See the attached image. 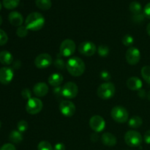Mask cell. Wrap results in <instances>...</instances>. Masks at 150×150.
<instances>
[{"label": "cell", "instance_id": "cell-1", "mask_svg": "<svg viewBox=\"0 0 150 150\" xmlns=\"http://www.w3.org/2000/svg\"><path fill=\"white\" fill-rule=\"evenodd\" d=\"M66 68L68 73L74 77H79L83 74L86 69L85 63L78 57H71L66 63Z\"/></svg>", "mask_w": 150, "mask_h": 150}, {"label": "cell", "instance_id": "cell-2", "mask_svg": "<svg viewBox=\"0 0 150 150\" xmlns=\"http://www.w3.org/2000/svg\"><path fill=\"white\" fill-rule=\"evenodd\" d=\"M45 25V18L43 16L38 12L30 13L26 17L25 26L29 30L37 32L42 29Z\"/></svg>", "mask_w": 150, "mask_h": 150}, {"label": "cell", "instance_id": "cell-3", "mask_svg": "<svg viewBox=\"0 0 150 150\" xmlns=\"http://www.w3.org/2000/svg\"><path fill=\"white\" fill-rule=\"evenodd\" d=\"M115 86L111 82H105L100 85L97 90V95L102 100H109L115 95Z\"/></svg>", "mask_w": 150, "mask_h": 150}, {"label": "cell", "instance_id": "cell-4", "mask_svg": "<svg viewBox=\"0 0 150 150\" xmlns=\"http://www.w3.org/2000/svg\"><path fill=\"white\" fill-rule=\"evenodd\" d=\"M113 120L118 123H125L129 120V113L125 107L122 105L114 106L111 111Z\"/></svg>", "mask_w": 150, "mask_h": 150}, {"label": "cell", "instance_id": "cell-5", "mask_svg": "<svg viewBox=\"0 0 150 150\" xmlns=\"http://www.w3.org/2000/svg\"><path fill=\"white\" fill-rule=\"evenodd\" d=\"M143 141L141 133L136 130H128L125 134V142L130 147H137L140 146Z\"/></svg>", "mask_w": 150, "mask_h": 150}, {"label": "cell", "instance_id": "cell-6", "mask_svg": "<svg viewBox=\"0 0 150 150\" xmlns=\"http://www.w3.org/2000/svg\"><path fill=\"white\" fill-rule=\"evenodd\" d=\"M43 107L42 100L38 98H32L28 100L26 105V111L28 114L35 115L40 112Z\"/></svg>", "mask_w": 150, "mask_h": 150}, {"label": "cell", "instance_id": "cell-7", "mask_svg": "<svg viewBox=\"0 0 150 150\" xmlns=\"http://www.w3.org/2000/svg\"><path fill=\"white\" fill-rule=\"evenodd\" d=\"M76 45L71 39H66L62 42L59 46V53L62 57H70L76 51Z\"/></svg>", "mask_w": 150, "mask_h": 150}, {"label": "cell", "instance_id": "cell-8", "mask_svg": "<svg viewBox=\"0 0 150 150\" xmlns=\"http://www.w3.org/2000/svg\"><path fill=\"white\" fill-rule=\"evenodd\" d=\"M79 93V87L74 82L69 81L62 87V95L66 99H73L77 96Z\"/></svg>", "mask_w": 150, "mask_h": 150}, {"label": "cell", "instance_id": "cell-9", "mask_svg": "<svg viewBox=\"0 0 150 150\" xmlns=\"http://www.w3.org/2000/svg\"><path fill=\"white\" fill-rule=\"evenodd\" d=\"M126 61L130 65H136L140 62L141 53L137 48L134 46L129 47L125 54Z\"/></svg>", "mask_w": 150, "mask_h": 150}, {"label": "cell", "instance_id": "cell-10", "mask_svg": "<svg viewBox=\"0 0 150 150\" xmlns=\"http://www.w3.org/2000/svg\"><path fill=\"white\" fill-rule=\"evenodd\" d=\"M79 51L85 57H92L96 53L97 46L91 41H83L79 45Z\"/></svg>", "mask_w": 150, "mask_h": 150}, {"label": "cell", "instance_id": "cell-11", "mask_svg": "<svg viewBox=\"0 0 150 150\" xmlns=\"http://www.w3.org/2000/svg\"><path fill=\"white\" fill-rule=\"evenodd\" d=\"M53 62L52 57L50 54L42 53L39 54L35 59V65L38 69H45L51 65Z\"/></svg>", "mask_w": 150, "mask_h": 150}, {"label": "cell", "instance_id": "cell-12", "mask_svg": "<svg viewBox=\"0 0 150 150\" xmlns=\"http://www.w3.org/2000/svg\"><path fill=\"white\" fill-rule=\"evenodd\" d=\"M59 110L63 116L66 117H71L76 113V108L75 104L72 101L66 100L60 103Z\"/></svg>", "mask_w": 150, "mask_h": 150}, {"label": "cell", "instance_id": "cell-13", "mask_svg": "<svg viewBox=\"0 0 150 150\" xmlns=\"http://www.w3.org/2000/svg\"><path fill=\"white\" fill-rule=\"evenodd\" d=\"M89 126L95 133H100L105 129V121L101 116L95 115L89 120Z\"/></svg>", "mask_w": 150, "mask_h": 150}, {"label": "cell", "instance_id": "cell-14", "mask_svg": "<svg viewBox=\"0 0 150 150\" xmlns=\"http://www.w3.org/2000/svg\"><path fill=\"white\" fill-rule=\"evenodd\" d=\"M14 77V72L11 67H3L0 68V83L7 85L12 81Z\"/></svg>", "mask_w": 150, "mask_h": 150}, {"label": "cell", "instance_id": "cell-15", "mask_svg": "<svg viewBox=\"0 0 150 150\" xmlns=\"http://www.w3.org/2000/svg\"><path fill=\"white\" fill-rule=\"evenodd\" d=\"M48 91L49 88L48 85L44 82H38L33 87V93L39 98L45 96L48 93Z\"/></svg>", "mask_w": 150, "mask_h": 150}, {"label": "cell", "instance_id": "cell-16", "mask_svg": "<svg viewBox=\"0 0 150 150\" xmlns=\"http://www.w3.org/2000/svg\"><path fill=\"white\" fill-rule=\"evenodd\" d=\"M126 85H127V88L130 90L139 91L142 89L143 83L139 78L133 76V77H130L127 79Z\"/></svg>", "mask_w": 150, "mask_h": 150}, {"label": "cell", "instance_id": "cell-17", "mask_svg": "<svg viewBox=\"0 0 150 150\" xmlns=\"http://www.w3.org/2000/svg\"><path fill=\"white\" fill-rule=\"evenodd\" d=\"M8 20L10 24L14 26H21L23 22L22 15L17 11H13L8 15Z\"/></svg>", "mask_w": 150, "mask_h": 150}, {"label": "cell", "instance_id": "cell-18", "mask_svg": "<svg viewBox=\"0 0 150 150\" xmlns=\"http://www.w3.org/2000/svg\"><path fill=\"white\" fill-rule=\"evenodd\" d=\"M101 141L107 146H114L117 143L116 136L111 133H104L101 136Z\"/></svg>", "mask_w": 150, "mask_h": 150}, {"label": "cell", "instance_id": "cell-19", "mask_svg": "<svg viewBox=\"0 0 150 150\" xmlns=\"http://www.w3.org/2000/svg\"><path fill=\"white\" fill-rule=\"evenodd\" d=\"M63 80H64V78L61 73H54L48 77V81L51 86H54V87H57L62 83Z\"/></svg>", "mask_w": 150, "mask_h": 150}, {"label": "cell", "instance_id": "cell-20", "mask_svg": "<svg viewBox=\"0 0 150 150\" xmlns=\"http://www.w3.org/2000/svg\"><path fill=\"white\" fill-rule=\"evenodd\" d=\"M13 62V54L8 51H2L0 52V62L4 65H10Z\"/></svg>", "mask_w": 150, "mask_h": 150}, {"label": "cell", "instance_id": "cell-21", "mask_svg": "<svg viewBox=\"0 0 150 150\" xmlns=\"http://www.w3.org/2000/svg\"><path fill=\"white\" fill-rule=\"evenodd\" d=\"M143 124V120L139 116H133L129 119L128 125L131 128H139Z\"/></svg>", "mask_w": 150, "mask_h": 150}, {"label": "cell", "instance_id": "cell-22", "mask_svg": "<svg viewBox=\"0 0 150 150\" xmlns=\"http://www.w3.org/2000/svg\"><path fill=\"white\" fill-rule=\"evenodd\" d=\"M23 135L22 133L18 130H13L9 136V139L12 143L18 144L23 141Z\"/></svg>", "mask_w": 150, "mask_h": 150}, {"label": "cell", "instance_id": "cell-23", "mask_svg": "<svg viewBox=\"0 0 150 150\" xmlns=\"http://www.w3.org/2000/svg\"><path fill=\"white\" fill-rule=\"evenodd\" d=\"M37 7L42 10H48L52 6L51 0H35Z\"/></svg>", "mask_w": 150, "mask_h": 150}, {"label": "cell", "instance_id": "cell-24", "mask_svg": "<svg viewBox=\"0 0 150 150\" xmlns=\"http://www.w3.org/2000/svg\"><path fill=\"white\" fill-rule=\"evenodd\" d=\"M129 10L133 15L141 14L142 11V4L139 1H132L130 5H129Z\"/></svg>", "mask_w": 150, "mask_h": 150}, {"label": "cell", "instance_id": "cell-25", "mask_svg": "<svg viewBox=\"0 0 150 150\" xmlns=\"http://www.w3.org/2000/svg\"><path fill=\"white\" fill-rule=\"evenodd\" d=\"M20 0H3L2 4L7 10H13L19 5Z\"/></svg>", "mask_w": 150, "mask_h": 150}, {"label": "cell", "instance_id": "cell-26", "mask_svg": "<svg viewBox=\"0 0 150 150\" xmlns=\"http://www.w3.org/2000/svg\"><path fill=\"white\" fill-rule=\"evenodd\" d=\"M141 73L144 80L150 84V66H144L141 70Z\"/></svg>", "mask_w": 150, "mask_h": 150}, {"label": "cell", "instance_id": "cell-27", "mask_svg": "<svg viewBox=\"0 0 150 150\" xmlns=\"http://www.w3.org/2000/svg\"><path fill=\"white\" fill-rule=\"evenodd\" d=\"M122 42L125 46H127L129 48V47H131L134 42V38L130 35H125L122 38Z\"/></svg>", "mask_w": 150, "mask_h": 150}, {"label": "cell", "instance_id": "cell-28", "mask_svg": "<svg viewBox=\"0 0 150 150\" xmlns=\"http://www.w3.org/2000/svg\"><path fill=\"white\" fill-rule=\"evenodd\" d=\"M98 53L100 57H105L109 54V48L107 45H100L98 48Z\"/></svg>", "mask_w": 150, "mask_h": 150}, {"label": "cell", "instance_id": "cell-29", "mask_svg": "<svg viewBox=\"0 0 150 150\" xmlns=\"http://www.w3.org/2000/svg\"><path fill=\"white\" fill-rule=\"evenodd\" d=\"M38 150H53L52 145L47 141H42L38 144Z\"/></svg>", "mask_w": 150, "mask_h": 150}, {"label": "cell", "instance_id": "cell-30", "mask_svg": "<svg viewBox=\"0 0 150 150\" xmlns=\"http://www.w3.org/2000/svg\"><path fill=\"white\" fill-rule=\"evenodd\" d=\"M28 32H29V29L26 27V26H21L16 30V35L19 38H25L27 36Z\"/></svg>", "mask_w": 150, "mask_h": 150}, {"label": "cell", "instance_id": "cell-31", "mask_svg": "<svg viewBox=\"0 0 150 150\" xmlns=\"http://www.w3.org/2000/svg\"><path fill=\"white\" fill-rule=\"evenodd\" d=\"M29 127V125H28L27 122L25 120H21L18 122L17 124V128L18 130L21 133H23V132L26 131Z\"/></svg>", "mask_w": 150, "mask_h": 150}, {"label": "cell", "instance_id": "cell-32", "mask_svg": "<svg viewBox=\"0 0 150 150\" xmlns=\"http://www.w3.org/2000/svg\"><path fill=\"white\" fill-rule=\"evenodd\" d=\"M8 41V36L4 30L0 29V46L5 45Z\"/></svg>", "mask_w": 150, "mask_h": 150}, {"label": "cell", "instance_id": "cell-33", "mask_svg": "<svg viewBox=\"0 0 150 150\" xmlns=\"http://www.w3.org/2000/svg\"><path fill=\"white\" fill-rule=\"evenodd\" d=\"M54 64L57 68L59 69V70H63V69L64 68V67H66L64 61L61 58H57V59L55 60V62H54Z\"/></svg>", "mask_w": 150, "mask_h": 150}, {"label": "cell", "instance_id": "cell-34", "mask_svg": "<svg viewBox=\"0 0 150 150\" xmlns=\"http://www.w3.org/2000/svg\"><path fill=\"white\" fill-rule=\"evenodd\" d=\"M100 78L103 80L105 81H108L111 79V74L109 73V72L107 71V70H103L100 73Z\"/></svg>", "mask_w": 150, "mask_h": 150}, {"label": "cell", "instance_id": "cell-35", "mask_svg": "<svg viewBox=\"0 0 150 150\" xmlns=\"http://www.w3.org/2000/svg\"><path fill=\"white\" fill-rule=\"evenodd\" d=\"M21 95L24 99L27 100L30 99V98H32V92H31V91L29 89H23L21 92Z\"/></svg>", "mask_w": 150, "mask_h": 150}, {"label": "cell", "instance_id": "cell-36", "mask_svg": "<svg viewBox=\"0 0 150 150\" xmlns=\"http://www.w3.org/2000/svg\"><path fill=\"white\" fill-rule=\"evenodd\" d=\"M0 150H16V146L13 144L7 143L5 144L2 145L0 148Z\"/></svg>", "mask_w": 150, "mask_h": 150}, {"label": "cell", "instance_id": "cell-37", "mask_svg": "<svg viewBox=\"0 0 150 150\" xmlns=\"http://www.w3.org/2000/svg\"><path fill=\"white\" fill-rule=\"evenodd\" d=\"M144 15L145 17L150 19V2L147 3L144 8Z\"/></svg>", "mask_w": 150, "mask_h": 150}, {"label": "cell", "instance_id": "cell-38", "mask_svg": "<svg viewBox=\"0 0 150 150\" xmlns=\"http://www.w3.org/2000/svg\"><path fill=\"white\" fill-rule=\"evenodd\" d=\"M144 141L147 144H150V130H148L147 131L145 132L144 135Z\"/></svg>", "mask_w": 150, "mask_h": 150}, {"label": "cell", "instance_id": "cell-39", "mask_svg": "<svg viewBox=\"0 0 150 150\" xmlns=\"http://www.w3.org/2000/svg\"><path fill=\"white\" fill-rule=\"evenodd\" d=\"M53 150H65V146L62 143L56 144L53 148Z\"/></svg>", "mask_w": 150, "mask_h": 150}, {"label": "cell", "instance_id": "cell-40", "mask_svg": "<svg viewBox=\"0 0 150 150\" xmlns=\"http://www.w3.org/2000/svg\"><path fill=\"white\" fill-rule=\"evenodd\" d=\"M138 95H139L140 98H144L146 96V92H145V91L144 90V89H140V90H139V93H138Z\"/></svg>", "mask_w": 150, "mask_h": 150}, {"label": "cell", "instance_id": "cell-41", "mask_svg": "<svg viewBox=\"0 0 150 150\" xmlns=\"http://www.w3.org/2000/svg\"><path fill=\"white\" fill-rule=\"evenodd\" d=\"M146 32H147L148 35L150 36V23H148L147 26H146Z\"/></svg>", "mask_w": 150, "mask_h": 150}, {"label": "cell", "instance_id": "cell-42", "mask_svg": "<svg viewBox=\"0 0 150 150\" xmlns=\"http://www.w3.org/2000/svg\"><path fill=\"white\" fill-rule=\"evenodd\" d=\"M146 98H147V99L149 100H150V91L148 92L147 95H146Z\"/></svg>", "mask_w": 150, "mask_h": 150}, {"label": "cell", "instance_id": "cell-43", "mask_svg": "<svg viewBox=\"0 0 150 150\" xmlns=\"http://www.w3.org/2000/svg\"><path fill=\"white\" fill-rule=\"evenodd\" d=\"M1 23H2V18H1V16H0V26L1 25Z\"/></svg>", "mask_w": 150, "mask_h": 150}, {"label": "cell", "instance_id": "cell-44", "mask_svg": "<svg viewBox=\"0 0 150 150\" xmlns=\"http://www.w3.org/2000/svg\"><path fill=\"white\" fill-rule=\"evenodd\" d=\"M1 7H2V4H1V1H0V10H1Z\"/></svg>", "mask_w": 150, "mask_h": 150}, {"label": "cell", "instance_id": "cell-45", "mask_svg": "<svg viewBox=\"0 0 150 150\" xmlns=\"http://www.w3.org/2000/svg\"><path fill=\"white\" fill-rule=\"evenodd\" d=\"M1 121H0V128H1Z\"/></svg>", "mask_w": 150, "mask_h": 150}]
</instances>
